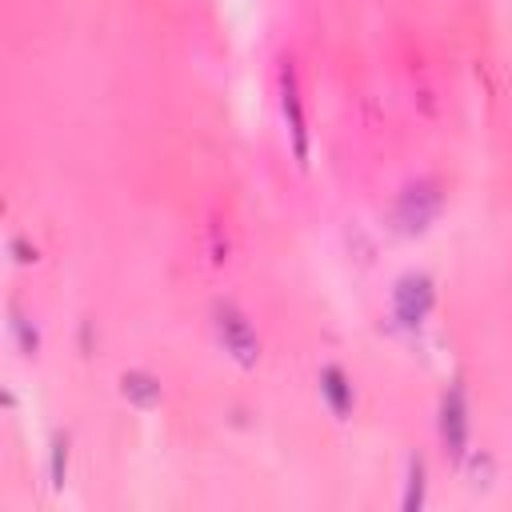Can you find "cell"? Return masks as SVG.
Returning <instances> with one entry per match:
<instances>
[{"mask_svg":"<svg viewBox=\"0 0 512 512\" xmlns=\"http://www.w3.org/2000/svg\"><path fill=\"white\" fill-rule=\"evenodd\" d=\"M436 428H440L444 452H448L456 464H464V456H468V400H464V384H460V380H452V384L440 392Z\"/></svg>","mask_w":512,"mask_h":512,"instance_id":"cell-5","label":"cell"},{"mask_svg":"<svg viewBox=\"0 0 512 512\" xmlns=\"http://www.w3.org/2000/svg\"><path fill=\"white\" fill-rule=\"evenodd\" d=\"M120 396L132 404V408H156L160 404V380L152 372H140V368H128L120 376Z\"/></svg>","mask_w":512,"mask_h":512,"instance_id":"cell-7","label":"cell"},{"mask_svg":"<svg viewBox=\"0 0 512 512\" xmlns=\"http://www.w3.org/2000/svg\"><path fill=\"white\" fill-rule=\"evenodd\" d=\"M320 396L328 400V408H332L336 420H348L352 416V380L344 376V368H336V364L320 368Z\"/></svg>","mask_w":512,"mask_h":512,"instance_id":"cell-6","label":"cell"},{"mask_svg":"<svg viewBox=\"0 0 512 512\" xmlns=\"http://www.w3.org/2000/svg\"><path fill=\"white\" fill-rule=\"evenodd\" d=\"M436 304V284L428 272H404L392 284V316L400 328H420Z\"/></svg>","mask_w":512,"mask_h":512,"instance_id":"cell-4","label":"cell"},{"mask_svg":"<svg viewBox=\"0 0 512 512\" xmlns=\"http://www.w3.org/2000/svg\"><path fill=\"white\" fill-rule=\"evenodd\" d=\"M276 84H280V116H284V132H288L292 156H296L300 168H308V120H304V100H300V80H296V64L292 60H280Z\"/></svg>","mask_w":512,"mask_h":512,"instance_id":"cell-3","label":"cell"},{"mask_svg":"<svg viewBox=\"0 0 512 512\" xmlns=\"http://www.w3.org/2000/svg\"><path fill=\"white\" fill-rule=\"evenodd\" d=\"M12 332H16L20 348H24L28 356H36V348H40V336H36V328H28V320H24L20 312H12Z\"/></svg>","mask_w":512,"mask_h":512,"instance_id":"cell-10","label":"cell"},{"mask_svg":"<svg viewBox=\"0 0 512 512\" xmlns=\"http://www.w3.org/2000/svg\"><path fill=\"white\" fill-rule=\"evenodd\" d=\"M212 328H216L220 348H224L240 368H256V364H260V336H256V328H252V320L244 316L240 304L216 300V304H212Z\"/></svg>","mask_w":512,"mask_h":512,"instance_id":"cell-1","label":"cell"},{"mask_svg":"<svg viewBox=\"0 0 512 512\" xmlns=\"http://www.w3.org/2000/svg\"><path fill=\"white\" fill-rule=\"evenodd\" d=\"M48 476H52V488H64V476H68V436H64V432H56V436H52Z\"/></svg>","mask_w":512,"mask_h":512,"instance_id":"cell-9","label":"cell"},{"mask_svg":"<svg viewBox=\"0 0 512 512\" xmlns=\"http://www.w3.org/2000/svg\"><path fill=\"white\" fill-rule=\"evenodd\" d=\"M424 476H428L424 456H412V460H408V484H404V500H400V508H404V512H420V508H424Z\"/></svg>","mask_w":512,"mask_h":512,"instance_id":"cell-8","label":"cell"},{"mask_svg":"<svg viewBox=\"0 0 512 512\" xmlns=\"http://www.w3.org/2000/svg\"><path fill=\"white\" fill-rule=\"evenodd\" d=\"M440 204H444V196H440L436 180L404 184L400 196H396V204H392V224H396V232H404V236L428 232V224L440 216Z\"/></svg>","mask_w":512,"mask_h":512,"instance_id":"cell-2","label":"cell"}]
</instances>
